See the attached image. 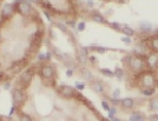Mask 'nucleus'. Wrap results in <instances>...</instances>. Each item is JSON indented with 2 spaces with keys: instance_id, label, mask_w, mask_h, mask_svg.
Instances as JSON below:
<instances>
[{
  "instance_id": "nucleus-1",
  "label": "nucleus",
  "mask_w": 158,
  "mask_h": 121,
  "mask_svg": "<svg viewBox=\"0 0 158 121\" xmlns=\"http://www.w3.org/2000/svg\"><path fill=\"white\" fill-rule=\"evenodd\" d=\"M135 82L138 85L140 84L144 88H155L157 84V78L152 69H144L139 73H136Z\"/></svg>"
},
{
  "instance_id": "nucleus-2",
  "label": "nucleus",
  "mask_w": 158,
  "mask_h": 121,
  "mask_svg": "<svg viewBox=\"0 0 158 121\" xmlns=\"http://www.w3.org/2000/svg\"><path fill=\"white\" fill-rule=\"evenodd\" d=\"M35 74V67L34 66H27L19 75V79L15 82V88H19V89H26L31 81L33 80V76Z\"/></svg>"
},
{
  "instance_id": "nucleus-3",
  "label": "nucleus",
  "mask_w": 158,
  "mask_h": 121,
  "mask_svg": "<svg viewBox=\"0 0 158 121\" xmlns=\"http://www.w3.org/2000/svg\"><path fill=\"white\" fill-rule=\"evenodd\" d=\"M43 39H44V28L40 26L35 33L32 35L31 38V44H30V52L32 53H37L38 49L41 46V42H43Z\"/></svg>"
},
{
  "instance_id": "nucleus-4",
  "label": "nucleus",
  "mask_w": 158,
  "mask_h": 121,
  "mask_svg": "<svg viewBox=\"0 0 158 121\" xmlns=\"http://www.w3.org/2000/svg\"><path fill=\"white\" fill-rule=\"evenodd\" d=\"M127 67L131 68L133 72L139 73V72H142V71L146 69V62H145V59L140 58V57H137V55H135V57L132 55L131 60H130V64H129Z\"/></svg>"
},
{
  "instance_id": "nucleus-5",
  "label": "nucleus",
  "mask_w": 158,
  "mask_h": 121,
  "mask_svg": "<svg viewBox=\"0 0 158 121\" xmlns=\"http://www.w3.org/2000/svg\"><path fill=\"white\" fill-rule=\"evenodd\" d=\"M14 5H15L17 12L20 13L21 15H24V17H28L31 14V12L33 11L31 4L27 0H15Z\"/></svg>"
},
{
  "instance_id": "nucleus-6",
  "label": "nucleus",
  "mask_w": 158,
  "mask_h": 121,
  "mask_svg": "<svg viewBox=\"0 0 158 121\" xmlns=\"http://www.w3.org/2000/svg\"><path fill=\"white\" fill-rule=\"evenodd\" d=\"M27 65H28V59L27 58H23L18 61H14L11 65V67L8 68V73H10V75L21 73L27 67Z\"/></svg>"
},
{
  "instance_id": "nucleus-7",
  "label": "nucleus",
  "mask_w": 158,
  "mask_h": 121,
  "mask_svg": "<svg viewBox=\"0 0 158 121\" xmlns=\"http://www.w3.org/2000/svg\"><path fill=\"white\" fill-rule=\"evenodd\" d=\"M39 75L44 80H53L56 76V69L50 64H43L39 68Z\"/></svg>"
},
{
  "instance_id": "nucleus-8",
  "label": "nucleus",
  "mask_w": 158,
  "mask_h": 121,
  "mask_svg": "<svg viewBox=\"0 0 158 121\" xmlns=\"http://www.w3.org/2000/svg\"><path fill=\"white\" fill-rule=\"evenodd\" d=\"M12 98H13V102L15 106H23L27 99V94L24 89L14 88L12 92Z\"/></svg>"
},
{
  "instance_id": "nucleus-9",
  "label": "nucleus",
  "mask_w": 158,
  "mask_h": 121,
  "mask_svg": "<svg viewBox=\"0 0 158 121\" xmlns=\"http://www.w3.org/2000/svg\"><path fill=\"white\" fill-rule=\"evenodd\" d=\"M15 12H17V10H15L14 4H5L1 8V11H0V17L4 18L5 20H8L10 18L13 17Z\"/></svg>"
},
{
  "instance_id": "nucleus-10",
  "label": "nucleus",
  "mask_w": 158,
  "mask_h": 121,
  "mask_svg": "<svg viewBox=\"0 0 158 121\" xmlns=\"http://www.w3.org/2000/svg\"><path fill=\"white\" fill-rule=\"evenodd\" d=\"M58 93L65 99H72V98H74L76 93H77V89L69 86V85H61L58 88Z\"/></svg>"
},
{
  "instance_id": "nucleus-11",
  "label": "nucleus",
  "mask_w": 158,
  "mask_h": 121,
  "mask_svg": "<svg viewBox=\"0 0 158 121\" xmlns=\"http://www.w3.org/2000/svg\"><path fill=\"white\" fill-rule=\"evenodd\" d=\"M91 19H92L93 21H96V22H98V24H103V25H106V24H107L106 18L102 13H99L98 11H92V12H91Z\"/></svg>"
},
{
  "instance_id": "nucleus-12",
  "label": "nucleus",
  "mask_w": 158,
  "mask_h": 121,
  "mask_svg": "<svg viewBox=\"0 0 158 121\" xmlns=\"http://www.w3.org/2000/svg\"><path fill=\"white\" fill-rule=\"evenodd\" d=\"M148 44H149V48H150V51H151L152 53H156V52L158 51V38H157V35H156V34L151 35V37L149 38Z\"/></svg>"
},
{
  "instance_id": "nucleus-13",
  "label": "nucleus",
  "mask_w": 158,
  "mask_h": 121,
  "mask_svg": "<svg viewBox=\"0 0 158 121\" xmlns=\"http://www.w3.org/2000/svg\"><path fill=\"white\" fill-rule=\"evenodd\" d=\"M90 86H91V88L96 93H98V94H103L104 93V86H103V84L100 81H91Z\"/></svg>"
},
{
  "instance_id": "nucleus-14",
  "label": "nucleus",
  "mask_w": 158,
  "mask_h": 121,
  "mask_svg": "<svg viewBox=\"0 0 158 121\" xmlns=\"http://www.w3.org/2000/svg\"><path fill=\"white\" fill-rule=\"evenodd\" d=\"M152 29V25L149 21H140L139 22V31L144 34H149Z\"/></svg>"
},
{
  "instance_id": "nucleus-15",
  "label": "nucleus",
  "mask_w": 158,
  "mask_h": 121,
  "mask_svg": "<svg viewBox=\"0 0 158 121\" xmlns=\"http://www.w3.org/2000/svg\"><path fill=\"white\" fill-rule=\"evenodd\" d=\"M120 105L125 109H131L135 106V100L132 98H124L123 100H120Z\"/></svg>"
},
{
  "instance_id": "nucleus-16",
  "label": "nucleus",
  "mask_w": 158,
  "mask_h": 121,
  "mask_svg": "<svg viewBox=\"0 0 158 121\" xmlns=\"http://www.w3.org/2000/svg\"><path fill=\"white\" fill-rule=\"evenodd\" d=\"M144 120H145V115L143 113H140V112L132 113L130 119H129V121H144Z\"/></svg>"
},
{
  "instance_id": "nucleus-17",
  "label": "nucleus",
  "mask_w": 158,
  "mask_h": 121,
  "mask_svg": "<svg viewBox=\"0 0 158 121\" xmlns=\"http://www.w3.org/2000/svg\"><path fill=\"white\" fill-rule=\"evenodd\" d=\"M120 31L125 34L126 37H129V38H130V37H132V35H133V33H135V31L132 29L131 27L127 26V25H123V26H122V28H120Z\"/></svg>"
},
{
  "instance_id": "nucleus-18",
  "label": "nucleus",
  "mask_w": 158,
  "mask_h": 121,
  "mask_svg": "<svg viewBox=\"0 0 158 121\" xmlns=\"http://www.w3.org/2000/svg\"><path fill=\"white\" fill-rule=\"evenodd\" d=\"M156 93V89L155 88H143L142 89V94L144 95V96H149V98H151Z\"/></svg>"
},
{
  "instance_id": "nucleus-19",
  "label": "nucleus",
  "mask_w": 158,
  "mask_h": 121,
  "mask_svg": "<svg viewBox=\"0 0 158 121\" xmlns=\"http://www.w3.org/2000/svg\"><path fill=\"white\" fill-rule=\"evenodd\" d=\"M113 75H114L117 79H122V78L124 76V71H123L122 68L117 67L114 69V72H113Z\"/></svg>"
},
{
  "instance_id": "nucleus-20",
  "label": "nucleus",
  "mask_w": 158,
  "mask_h": 121,
  "mask_svg": "<svg viewBox=\"0 0 158 121\" xmlns=\"http://www.w3.org/2000/svg\"><path fill=\"white\" fill-rule=\"evenodd\" d=\"M90 51H94V52H98V53H105L106 52V48L104 47H100V46H91L90 47Z\"/></svg>"
},
{
  "instance_id": "nucleus-21",
  "label": "nucleus",
  "mask_w": 158,
  "mask_h": 121,
  "mask_svg": "<svg viewBox=\"0 0 158 121\" xmlns=\"http://www.w3.org/2000/svg\"><path fill=\"white\" fill-rule=\"evenodd\" d=\"M81 75L85 78L86 80H91V78H92V75H91V72H90L89 69H85V68L81 71Z\"/></svg>"
},
{
  "instance_id": "nucleus-22",
  "label": "nucleus",
  "mask_w": 158,
  "mask_h": 121,
  "mask_svg": "<svg viewBox=\"0 0 158 121\" xmlns=\"http://www.w3.org/2000/svg\"><path fill=\"white\" fill-rule=\"evenodd\" d=\"M56 26L58 27L60 31L65 32V33H67V32H69V28H67V26H66L65 24H63V22H58V24H56Z\"/></svg>"
},
{
  "instance_id": "nucleus-23",
  "label": "nucleus",
  "mask_w": 158,
  "mask_h": 121,
  "mask_svg": "<svg viewBox=\"0 0 158 121\" xmlns=\"http://www.w3.org/2000/svg\"><path fill=\"white\" fill-rule=\"evenodd\" d=\"M100 72L104 74V75H106V76H111V78L112 76H114V75H113V72L110 71L109 68H102V69H100Z\"/></svg>"
},
{
  "instance_id": "nucleus-24",
  "label": "nucleus",
  "mask_w": 158,
  "mask_h": 121,
  "mask_svg": "<svg viewBox=\"0 0 158 121\" xmlns=\"http://www.w3.org/2000/svg\"><path fill=\"white\" fill-rule=\"evenodd\" d=\"M157 102H158V99L157 98H155V99H152L151 102H150V108H151L152 111H157Z\"/></svg>"
},
{
  "instance_id": "nucleus-25",
  "label": "nucleus",
  "mask_w": 158,
  "mask_h": 121,
  "mask_svg": "<svg viewBox=\"0 0 158 121\" xmlns=\"http://www.w3.org/2000/svg\"><path fill=\"white\" fill-rule=\"evenodd\" d=\"M19 121H33L32 118L27 114H21L19 116Z\"/></svg>"
},
{
  "instance_id": "nucleus-26",
  "label": "nucleus",
  "mask_w": 158,
  "mask_h": 121,
  "mask_svg": "<svg viewBox=\"0 0 158 121\" xmlns=\"http://www.w3.org/2000/svg\"><path fill=\"white\" fill-rule=\"evenodd\" d=\"M116 113H117V109H116L114 107H110V108H109V119H110V118H113Z\"/></svg>"
},
{
  "instance_id": "nucleus-27",
  "label": "nucleus",
  "mask_w": 158,
  "mask_h": 121,
  "mask_svg": "<svg viewBox=\"0 0 158 121\" xmlns=\"http://www.w3.org/2000/svg\"><path fill=\"white\" fill-rule=\"evenodd\" d=\"M110 26H111L113 29H116V31H120V28H122V25L118 24V22H111Z\"/></svg>"
},
{
  "instance_id": "nucleus-28",
  "label": "nucleus",
  "mask_w": 158,
  "mask_h": 121,
  "mask_svg": "<svg viewBox=\"0 0 158 121\" xmlns=\"http://www.w3.org/2000/svg\"><path fill=\"white\" fill-rule=\"evenodd\" d=\"M131 57L132 55H126L123 58V64L125 65V66H129V64H130V60H131Z\"/></svg>"
},
{
  "instance_id": "nucleus-29",
  "label": "nucleus",
  "mask_w": 158,
  "mask_h": 121,
  "mask_svg": "<svg viewBox=\"0 0 158 121\" xmlns=\"http://www.w3.org/2000/svg\"><path fill=\"white\" fill-rule=\"evenodd\" d=\"M85 88V84H81V82H76V89L77 91H83Z\"/></svg>"
},
{
  "instance_id": "nucleus-30",
  "label": "nucleus",
  "mask_w": 158,
  "mask_h": 121,
  "mask_svg": "<svg viewBox=\"0 0 158 121\" xmlns=\"http://www.w3.org/2000/svg\"><path fill=\"white\" fill-rule=\"evenodd\" d=\"M77 28H78V31H79V32H81V31H84V29H85V22H84V21H81V22H79V24H78V27H77Z\"/></svg>"
},
{
  "instance_id": "nucleus-31",
  "label": "nucleus",
  "mask_w": 158,
  "mask_h": 121,
  "mask_svg": "<svg viewBox=\"0 0 158 121\" xmlns=\"http://www.w3.org/2000/svg\"><path fill=\"white\" fill-rule=\"evenodd\" d=\"M119 96H120V91H119V89H116V91L113 92V94H112V99H118Z\"/></svg>"
},
{
  "instance_id": "nucleus-32",
  "label": "nucleus",
  "mask_w": 158,
  "mask_h": 121,
  "mask_svg": "<svg viewBox=\"0 0 158 121\" xmlns=\"http://www.w3.org/2000/svg\"><path fill=\"white\" fill-rule=\"evenodd\" d=\"M45 57H46V54L45 53H40L39 55H38V60L44 61V62H45Z\"/></svg>"
},
{
  "instance_id": "nucleus-33",
  "label": "nucleus",
  "mask_w": 158,
  "mask_h": 121,
  "mask_svg": "<svg viewBox=\"0 0 158 121\" xmlns=\"http://www.w3.org/2000/svg\"><path fill=\"white\" fill-rule=\"evenodd\" d=\"M122 41H123V42H125V44H130V42H131V38H129V37H124V38H122Z\"/></svg>"
},
{
  "instance_id": "nucleus-34",
  "label": "nucleus",
  "mask_w": 158,
  "mask_h": 121,
  "mask_svg": "<svg viewBox=\"0 0 158 121\" xmlns=\"http://www.w3.org/2000/svg\"><path fill=\"white\" fill-rule=\"evenodd\" d=\"M30 4H35V5H40V2L43 1V0H27Z\"/></svg>"
},
{
  "instance_id": "nucleus-35",
  "label": "nucleus",
  "mask_w": 158,
  "mask_h": 121,
  "mask_svg": "<svg viewBox=\"0 0 158 121\" xmlns=\"http://www.w3.org/2000/svg\"><path fill=\"white\" fill-rule=\"evenodd\" d=\"M111 102H112V105H114V106L120 105V100H119V99H111Z\"/></svg>"
},
{
  "instance_id": "nucleus-36",
  "label": "nucleus",
  "mask_w": 158,
  "mask_h": 121,
  "mask_svg": "<svg viewBox=\"0 0 158 121\" xmlns=\"http://www.w3.org/2000/svg\"><path fill=\"white\" fill-rule=\"evenodd\" d=\"M102 106H103V108L105 109V111H109V105H107V102L106 101H102Z\"/></svg>"
},
{
  "instance_id": "nucleus-37",
  "label": "nucleus",
  "mask_w": 158,
  "mask_h": 121,
  "mask_svg": "<svg viewBox=\"0 0 158 121\" xmlns=\"http://www.w3.org/2000/svg\"><path fill=\"white\" fill-rule=\"evenodd\" d=\"M150 120H151V121H158V116H157V114L151 115V116H150Z\"/></svg>"
},
{
  "instance_id": "nucleus-38",
  "label": "nucleus",
  "mask_w": 158,
  "mask_h": 121,
  "mask_svg": "<svg viewBox=\"0 0 158 121\" xmlns=\"http://www.w3.org/2000/svg\"><path fill=\"white\" fill-rule=\"evenodd\" d=\"M66 75H67V76H72L73 69H67V71H66Z\"/></svg>"
},
{
  "instance_id": "nucleus-39",
  "label": "nucleus",
  "mask_w": 158,
  "mask_h": 121,
  "mask_svg": "<svg viewBox=\"0 0 158 121\" xmlns=\"http://www.w3.org/2000/svg\"><path fill=\"white\" fill-rule=\"evenodd\" d=\"M4 88H5V89H10V88H11V82H8V81H7V82H5Z\"/></svg>"
},
{
  "instance_id": "nucleus-40",
  "label": "nucleus",
  "mask_w": 158,
  "mask_h": 121,
  "mask_svg": "<svg viewBox=\"0 0 158 121\" xmlns=\"http://www.w3.org/2000/svg\"><path fill=\"white\" fill-rule=\"evenodd\" d=\"M4 76H5V73H4V72L1 71V68H0V81L4 79Z\"/></svg>"
},
{
  "instance_id": "nucleus-41",
  "label": "nucleus",
  "mask_w": 158,
  "mask_h": 121,
  "mask_svg": "<svg viewBox=\"0 0 158 121\" xmlns=\"http://www.w3.org/2000/svg\"><path fill=\"white\" fill-rule=\"evenodd\" d=\"M14 111H15V106H13V107L11 108V112H10V116H11V115L13 114V113H14Z\"/></svg>"
},
{
  "instance_id": "nucleus-42",
  "label": "nucleus",
  "mask_w": 158,
  "mask_h": 121,
  "mask_svg": "<svg viewBox=\"0 0 158 121\" xmlns=\"http://www.w3.org/2000/svg\"><path fill=\"white\" fill-rule=\"evenodd\" d=\"M87 5H89L90 7H93V1H92V0H89V1H87Z\"/></svg>"
},
{
  "instance_id": "nucleus-43",
  "label": "nucleus",
  "mask_w": 158,
  "mask_h": 121,
  "mask_svg": "<svg viewBox=\"0 0 158 121\" xmlns=\"http://www.w3.org/2000/svg\"><path fill=\"white\" fill-rule=\"evenodd\" d=\"M110 121H120L118 119V118H114V116H113V118H110Z\"/></svg>"
},
{
  "instance_id": "nucleus-44",
  "label": "nucleus",
  "mask_w": 158,
  "mask_h": 121,
  "mask_svg": "<svg viewBox=\"0 0 158 121\" xmlns=\"http://www.w3.org/2000/svg\"><path fill=\"white\" fill-rule=\"evenodd\" d=\"M100 121H110V119H106V118H103V116H102V118H100Z\"/></svg>"
},
{
  "instance_id": "nucleus-45",
  "label": "nucleus",
  "mask_w": 158,
  "mask_h": 121,
  "mask_svg": "<svg viewBox=\"0 0 158 121\" xmlns=\"http://www.w3.org/2000/svg\"><path fill=\"white\" fill-rule=\"evenodd\" d=\"M90 60L93 61V62H94V61H96V58H94V57H91V58H90Z\"/></svg>"
},
{
  "instance_id": "nucleus-46",
  "label": "nucleus",
  "mask_w": 158,
  "mask_h": 121,
  "mask_svg": "<svg viewBox=\"0 0 158 121\" xmlns=\"http://www.w3.org/2000/svg\"><path fill=\"white\" fill-rule=\"evenodd\" d=\"M0 121H2V118H1V115H0Z\"/></svg>"
},
{
  "instance_id": "nucleus-47",
  "label": "nucleus",
  "mask_w": 158,
  "mask_h": 121,
  "mask_svg": "<svg viewBox=\"0 0 158 121\" xmlns=\"http://www.w3.org/2000/svg\"><path fill=\"white\" fill-rule=\"evenodd\" d=\"M0 41H1V34H0Z\"/></svg>"
},
{
  "instance_id": "nucleus-48",
  "label": "nucleus",
  "mask_w": 158,
  "mask_h": 121,
  "mask_svg": "<svg viewBox=\"0 0 158 121\" xmlns=\"http://www.w3.org/2000/svg\"><path fill=\"white\" fill-rule=\"evenodd\" d=\"M102 1H109V0H102Z\"/></svg>"
}]
</instances>
